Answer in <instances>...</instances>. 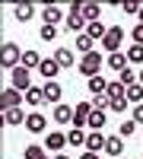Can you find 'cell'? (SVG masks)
I'll return each instance as SVG.
<instances>
[{
	"instance_id": "obj_1",
	"label": "cell",
	"mask_w": 143,
	"mask_h": 159,
	"mask_svg": "<svg viewBox=\"0 0 143 159\" xmlns=\"http://www.w3.org/2000/svg\"><path fill=\"white\" fill-rule=\"evenodd\" d=\"M76 70H80V73H83L86 80H92V76H99L102 70H105V57H102L99 51H92V54L80 57V67H76Z\"/></svg>"
},
{
	"instance_id": "obj_2",
	"label": "cell",
	"mask_w": 143,
	"mask_h": 159,
	"mask_svg": "<svg viewBox=\"0 0 143 159\" xmlns=\"http://www.w3.org/2000/svg\"><path fill=\"white\" fill-rule=\"evenodd\" d=\"M0 64H3L7 70H16L22 64V51L16 48V42H3V51H0Z\"/></svg>"
},
{
	"instance_id": "obj_3",
	"label": "cell",
	"mask_w": 143,
	"mask_h": 159,
	"mask_svg": "<svg viewBox=\"0 0 143 159\" xmlns=\"http://www.w3.org/2000/svg\"><path fill=\"white\" fill-rule=\"evenodd\" d=\"M121 42H124V29H121V25H108V35L102 38V48H105L108 54H118Z\"/></svg>"
},
{
	"instance_id": "obj_4",
	"label": "cell",
	"mask_w": 143,
	"mask_h": 159,
	"mask_svg": "<svg viewBox=\"0 0 143 159\" xmlns=\"http://www.w3.org/2000/svg\"><path fill=\"white\" fill-rule=\"evenodd\" d=\"M10 86H13V89H19V92H29V89H32V73L25 70V67L10 70Z\"/></svg>"
},
{
	"instance_id": "obj_5",
	"label": "cell",
	"mask_w": 143,
	"mask_h": 159,
	"mask_svg": "<svg viewBox=\"0 0 143 159\" xmlns=\"http://www.w3.org/2000/svg\"><path fill=\"white\" fill-rule=\"evenodd\" d=\"M22 102H25V92L13 89V86H7L3 92H0V105H3V111H10V108H19Z\"/></svg>"
},
{
	"instance_id": "obj_6",
	"label": "cell",
	"mask_w": 143,
	"mask_h": 159,
	"mask_svg": "<svg viewBox=\"0 0 143 159\" xmlns=\"http://www.w3.org/2000/svg\"><path fill=\"white\" fill-rule=\"evenodd\" d=\"M64 147H67V134L64 130H48L45 134V150H51V153H64Z\"/></svg>"
},
{
	"instance_id": "obj_7",
	"label": "cell",
	"mask_w": 143,
	"mask_h": 159,
	"mask_svg": "<svg viewBox=\"0 0 143 159\" xmlns=\"http://www.w3.org/2000/svg\"><path fill=\"white\" fill-rule=\"evenodd\" d=\"M45 127H48V118L42 111H29V118H25V130H29V134H45Z\"/></svg>"
},
{
	"instance_id": "obj_8",
	"label": "cell",
	"mask_w": 143,
	"mask_h": 159,
	"mask_svg": "<svg viewBox=\"0 0 143 159\" xmlns=\"http://www.w3.org/2000/svg\"><path fill=\"white\" fill-rule=\"evenodd\" d=\"M38 73L45 76V83H51V80H57V73H60V64H57L54 57H45L42 64H38Z\"/></svg>"
},
{
	"instance_id": "obj_9",
	"label": "cell",
	"mask_w": 143,
	"mask_h": 159,
	"mask_svg": "<svg viewBox=\"0 0 143 159\" xmlns=\"http://www.w3.org/2000/svg\"><path fill=\"white\" fill-rule=\"evenodd\" d=\"M73 127H83L89 124V115H92V102H80V105H73Z\"/></svg>"
},
{
	"instance_id": "obj_10",
	"label": "cell",
	"mask_w": 143,
	"mask_h": 159,
	"mask_svg": "<svg viewBox=\"0 0 143 159\" xmlns=\"http://www.w3.org/2000/svg\"><path fill=\"white\" fill-rule=\"evenodd\" d=\"M73 108H70V105H54V111H51V121H57V124H73Z\"/></svg>"
},
{
	"instance_id": "obj_11",
	"label": "cell",
	"mask_w": 143,
	"mask_h": 159,
	"mask_svg": "<svg viewBox=\"0 0 143 159\" xmlns=\"http://www.w3.org/2000/svg\"><path fill=\"white\" fill-rule=\"evenodd\" d=\"M54 61L60 64V70H64V67H67V70H70V67H80V61H76V54H73L70 48H57V51H54Z\"/></svg>"
},
{
	"instance_id": "obj_12",
	"label": "cell",
	"mask_w": 143,
	"mask_h": 159,
	"mask_svg": "<svg viewBox=\"0 0 143 159\" xmlns=\"http://www.w3.org/2000/svg\"><path fill=\"white\" fill-rule=\"evenodd\" d=\"M105 143H108V137L102 134V130H92V134L86 137V153H102Z\"/></svg>"
},
{
	"instance_id": "obj_13",
	"label": "cell",
	"mask_w": 143,
	"mask_h": 159,
	"mask_svg": "<svg viewBox=\"0 0 143 159\" xmlns=\"http://www.w3.org/2000/svg\"><path fill=\"white\" fill-rule=\"evenodd\" d=\"M32 16H35V7L29 3V0H22V3L13 7V19H16V22H29Z\"/></svg>"
},
{
	"instance_id": "obj_14",
	"label": "cell",
	"mask_w": 143,
	"mask_h": 159,
	"mask_svg": "<svg viewBox=\"0 0 143 159\" xmlns=\"http://www.w3.org/2000/svg\"><path fill=\"white\" fill-rule=\"evenodd\" d=\"M105 67H111V70H127V67H131V61H127V51H118V54H108L105 57Z\"/></svg>"
},
{
	"instance_id": "obj_15",
	"label": "cell",
	"mask_w": 143,
	"mask_h": 159,
	"mask_svg": "<svg viewBox=\"0 0 143 159\" xmlns=\"http://www.w3.org/2000/svg\"><path fill=\"white\" fill-rule=\"evenodd\" d=\"M60 96H64V86L57 83V80L45 83V102H51V105H60Z\"/></svg>"
},
{
	"instance_id": "obj_16",
	"label": "cell",
	"mask_w": 143,
	"mask_h": 159,
	"mask_svg": "<svg viewBox=\"0 0 143 159\" xmlns=\"http://www.w3.org/2000/svg\"><path fill=\"white\" fill-rule=\"evenodd\" d=\"M25 118H29V115H25L22 111V105H19V108H10V111H3V124H10V127H25Z\"/></svg>"
},
{
	"instance_id": "obj_17",
	"label": "cell",
	"mask_w": 143,
	"mask_h": 159,
	"mask_svg": "<svg viewBox=\"0 0 143 159\" xmlns=\"http://www.w3.org/2000/svg\"><path fill=\"white\" fill-rule=\"evenodd\" d=\"M42 19H45V25H57V22L64 19V13H60V7H54V3H48V7L42 10Z\"/></svg>"
},
{
	"instance_id": "obj_18",
	"label": "cell",
	"mask_w": 143,
	"mask_h": 159,
	"mask_svg": "<svg viewBox=\"0 0 143 159\" xmlns=\"http://www.w3.org/2000/svg\"><path fill=\"white\" fill-rule=\"evenodd\" d=\"M86 86H89V92H92V99H96V96H105V92H108V80L99 73V76H92V80H89Z\"/></svg>"
},
{
	"instance_id": "obj_19",
	"label": "cell",
	"mask_w": 143,
	"mask_h": 159,
	"mask_svg": "<svg viewBox=\"0 0 143 159\" xmlns=\"http://www.w3.org/2000/svg\"><path fill=\"white\" fill-rule=\"evenodd\" d=\"M105 153H108L111 159H118V156L124 153V143H121V134H111V137H108V143H105Z\"/></svg>"
},
{
	"instance_id": "obj_20",
	"label": "cell",
	"mask_w": 143,
	"mask_h": 159,
	"mask_svg": "<svg viewBox=\"0 0 143 159\" xmlns=\"http://www.w3.org/2000/svg\"><path fill=\"white\" fill-rule=\"evenodd\" d=\"M86 35L92 38V42H102V38L108 35V25H102V19H99V22H89V25H86Z\"/></svg>"
},
{
	"instance_id": "obj_21",
	"label": "cell",
	"mask_w": 143,
	"mask_h": 159,
	"mask_svg": "<svg viewBox=\"0 0 143 159\" xmlns=\"http://www.w3.org/2000/svg\"><path fill=\"white\" fill-rule=\"evenodd\" d=\"M42 61H45V57L38 54V51H32V48H29V51H22V64H19V67H25V70L35 67V70H38V64H42Z\"/></svg>"
},
{
	"instance_id": "obj_22",
	"label": "cell",
	"mask_w": 143,
	"mask_h": 159,
	"mask_svg": "<svg viewBox=\"0 0 143 159\" xmlns=\"http://www.w3.org/2000/svg\"><path fill=\"white\" fill-rule=\"evenodd\" d=\"M76 51H80L83 57H86V54H92V51H96V42H92L86 32H83V35H76Z\"/></svg>"
},
{
	"instance_id": "obj_23",
	"label": "cell",
	"mask_w": 143,
	"mask_h": 159,
	"mask_svg": "<svg viewBox=\"0 0 143 159\" xmlns=\"http://www.w3.org/2000/svg\"><path fill=\"white\" fill-rule=\"evenodd\" d=\"M108 99H127V86L121 83V80H111L108 83V92H105Z\"/></svg>"
},
{
	"instance_id": "obj_24",
	"label": "cell",
	"mask_w": 143,
	"mask_h": 159,
	"mask_svg": "<svg viewBox=\"0 0 143 159\" xmlns=\"http://www.w3.org/2000/svg\"><path fill=\"white\" fill-rule=\"evenodd\" d=\"M86 130L83 127H70V134H67V143H70V147H86Z\"/></svg>"
},
{
	"instance_id": "obj_25",
	"label": "cell",
	"mask_w": 143,
	"mask_h": 159,
	"mask_svg": "<svg viewBox=\"0 0 143 159\" xmlns=\"http://www.w3.org/2000/svg\"><path fill=\"white\" fill-rule=\"evenodd\" d=\"M25 102H29V105H35V108H38V105L45 102V86H32L29 92H25Z\"/></svg>"
},
{
	"instance_id": "obj_26",
	"label": "cell",
	"mask_w": 143,
	"mask_h": 159,
	"mask_svg": "<svg viewBox=\"0 0 143 159\" xmlns=\"http://www.w3.org/2000/svg\"><path fill=\"white\" fill-rule=\"evenodd\" d=\"M22 159H48V153H45L42 143H29V147H25V153H22Z\"/></svg>"
},
{
	"instance_id": "obj_27",
	"label": "cell",
	"mask_w": 143,
	"mask_h": 159,
	"mask_svg": "<svg viewBox=\"0 0 143 159\" xmlns=\"http://www.w3.org/2000/svg\"><path fill=\"white\" fill-rule=\"evenodd\" d=\"M86 25H89V22H86L83 16H67V32H76V35H83V32H86Z\"/></svg>"
},
{
	"instance_id": "obj_28",
	"label": "cell",
	"mask_w": 143,
	"mask_h": 159,
	"mask_svg": "<svg viewBox=\"0 0 143 159\" xmlns=\"http://www.w3.org/2000/svg\"><path fill=\"white\" fill-rule=\"evenodd\" d=\"M105 121H108V118H105V111L92 108V115H89V124H86V127H92V130H102V127H105Z\"/></svg>"
},
{
	"instance_id": "obj_29",
	"label": "cell",
	"mask_w": 143,
	"mask_h": 159,
	"mask_svg": "<svg viewBox=\"0 0 143 159\" xmlns=\"http://www.w3.org/2000/svg\"><path fill=\"white\" fill-rule=\"evenodd\" d=\"M99 16H102V7L99 3H86L83 7V19L86 22H99Z\"/></svg>"
},
{
	"instance_id": "obj_30",
	"label": "cell",
	"mask_w": 143,
	"mask_h": 159,
	"mask_svg": "<svg viewBox=\"0 0 143 159\" xmlns=\"http://www.w3.org/2000/svg\"><path fill=\"white\" fill-rule=\"evenodd\" d=\"M127 61L137 64V67H143V45H131L127 48Z\"/></svg>"
},
{
	"instance_id": "obj_31",
	"label": "cell",
	"mask_w": 143,
	"mask_h": 159,
	"mask_svg": "<svg viewBox=\"0 0 143 159\" xmlns=\"http://www.w3.org/2000/svg\"><path fill=\"white\" fill-rule=\"evenodd\" d=\"M127 102H134V105H143V86H140V83L127 86Z\"/></svg>"
},
{
	"instance_id": "obj_32",
	"label": "cell",
	"mask_w": 143,
	"mask_h": 159,
	"mask_svg": "<svg viewBox=\"0 0 143 159\" xmlns=\"http://www.w3.org/2000/svg\"><path fill=\"white\" fill-rule=\"evenodd\" d=\"M134 130H137V121H134V118H124V121L118 124V134H121V137H131Z\"/></svg>"
},
{
	"instance_id": "obj_33",
	"label": "cell",
	"mask_w": 143,
	"mask_h": 159,
	"mask_svg": "<svg viewBox=\"0 0 143 159\" xmlns=\"http://www.w3.org/2000/svg\"><path fill=\"white\" fill-rule=\"evenodd\" d=\"M38 35H42L45 42H54V38H57V25H45V22H42V29H38Z\"/></svg>"
},
{
	"instance_id": "obj_34",
	"label": "cell",
	"mask_w": 143,
	"mask_h": 159,
	"mask_svg": "<svg viewBox=\"0 0 143 159\" xmlns=\"http://www.w3.org/2000/svg\"><path fill=\"white\" fill-rule=\"evenodd\" d=\"M118 80H121L124 86H134V83H137V70L127 67V70H121V73H118Z\"/></svg>"
},
{
	"instance_id": "obj_35",
	"label": "cell",
	"mask_w": 143,
	"mask_h": 159,
	"mask_svg": "<svg viewBox=\"0 0 143 159\" xmlns=\"http://www.w3.org/2000/svg\"><path fill=\"white\" fill-rule=\"evenodd\" d=\"M92 108H99V111H111V99H108V96H96V99H92Z\"/></svg>"
},
{
	"instance_id": "obj_36",
	"label": "cell",
	"mask_w": 143,
	"mask_h": 159,
	"mask_svg": "<svg viewBox=\"0 0 143 159\" xmlns=\"http://www.w3.org/2000/svg\"><path fill=\"white\" fill-rule=\"evenodd\" d=\"M127 105H131L127 99H111V111H114V115H124V111H127Z\"/></svg>"
},
{
	"instance_id": "obj_37",
	"label": "cell",
	"mask_w": 143,
	"mask_h": 159,
	"mask_svg": "<svg viewBox=\"0 0 143 159\" xmlns=\"http://www.w3.org/2000/svg\"><path fill=\"white\" fill-rule=\"evenodd\" d=\"M121 10L127 13V16H137V13H140V3H134V0H127V3H121Z\"/></svg>"
},
{
	"instance_id": "obj_38",
	"label": "cell",
	"mask_w": 143,
	"mask_h": 159,
	"mask_svg": "<svg viewBox=\"0 0 143 159\" xmlns=\"http://www.w3.org/2000/svg\"><path fill=\"white\" fill-rule=\"evenodd\" d=\"M131 38H134V45H143V25H140V22L134 25V32H131Z\"/></svg>"
},
{
	"instance_id": "obj_39",
	"label": "cell",
	"mask_w": 143,
	"mask_h": 159,
	"mask_svg": "<svg viewBox=\"0 0 143 159\" xmlns=\"http://www.w3.org/2000/svg\"><path fill=\"white\" fill-rule=\"evenodd\" d=\"M131 118L137 124H143V105H134V111H131Z\"/></svg>"
},
{
	"instance_id": "obj_40",
	"label": "cell",
	"mask_w": 143,
	"mask_h": 159,
	"mask_svg": "<svg viewBox=\"0 0 143 159\" xmlns=\"http://www.w3.org/2000/svg\"><path fill=\"white\" fill-rule=\"evenodd\" d=\"M80 159H99V153H83Z\"/></svg>"
},
{
	"instance_id": "obj_41",
	"label": "cell",
	"mask_w": 143,
	"mask_h": 159,
	"mask_svg": "<svg viewBox=\"0 0 143 159\" xmlns=\"http://www.w3.org/2000/svg\"><path fill=\"white\" fill-rule=\"evenodd\" d=\"M137 83H140V86H143V67H140V70H137Z\"/></svg>"
},
{
	"instance_id": "obj_42",
	"label": "cell",
	"mask_w": 143,
	"mask_h": 159,
	"mask_svg": "<svg viewBox=\"0 0 143 159\" xmlns=\"http://www.w3.org/2000/svg\"><path fill=\"white\" fill-rule=\"evenodd\" d=\"M137 19H140V25H143V7H140V13H137Z\"/></svg>"
},
{
	"instance_id": "obj_43",
	"label": "cell",
	"mask_w": 143,
	"mask_h": 159,
	"mask_svg": "<svg viewBox=\"0 0 143 159\" xmlns=\"http://www.w3.org/2000/svg\"><path fill=\"white\" fill-rule=\"evenodd\" d=\"M54 159H70V156H67V153H57V156H54Z\"/></svg>"
}]
</instances>
